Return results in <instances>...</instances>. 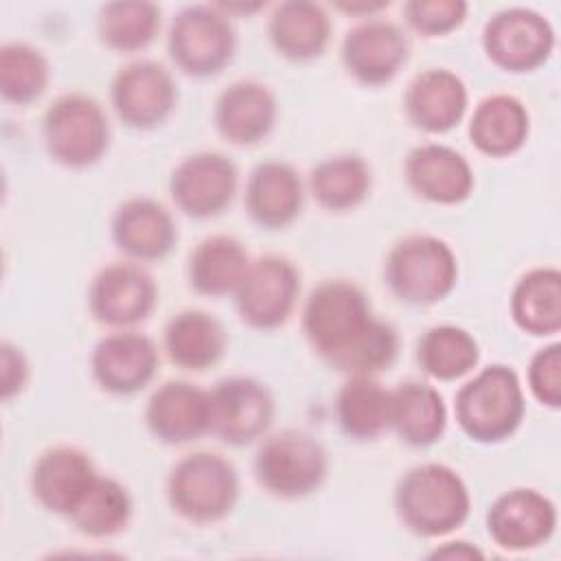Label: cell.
<instances>
[{
	"label": "cell",
	"mask_w": 561,
	"mask_h": 561,
	"mask_svg": "<svg viewBox=\"0 0 561 561\" xmlns=\"http://www.w3.org/2000/svg\"><path fill=\"white\" fill-rule=\"evenodd\" d=\"M278 103L274 92L254 79H239L224 88L215 101L213 121L224 140L250 147L270 136L276 125Z\"/></svg>",
	"instance_id": "23"
},
{
	"label": "cell",
	"mask_w": 561,
	"mask_h": 561,
	"mask_svg": "<svg viewBox=\"0 0 561 561\" xmlns=\"http://www.w3.org/2000/svg\"><path fill=\"white\" fill-rule=\"evenodd\" d=\"M557 506L537 489L504 491L486 511L491 541L508 552H524L546 543L557 530Z\"/></svg>",
	"instance_id": "17"
},
{
	"label": "cell",
	"mask_w": 561,
	"mask_h": 561,
	"mask_svg": "<svg viewBox=\"0 0 561 561\" xmlns=\"http://www.w3.org/2000/svg\"><path fill=\"white\" fill-rule=\"evenodd\" d=\"M333 33L327 9L309 0H287L272 9L267 37L274 50L289 61H311L320 57Z\"/></svg>",
	"instance_id": "25"
},
{
	"label": "cell",
	"mask_w": 561,
	"mask_h": 561,
	"mask_svg": "<svg viewBox=\"0 0 561 561\" xmlns=\"http://www.w3.org/2000/svg\"><path fill=\"white\" fill-rule=\"evenodd\" d=\"M333 408L340 432L351 440H375L390 430V390L375 377H348Z\"/></svg>",
	"instance_id": "31"
},
{
	"label": "cell",
	"mask_w": 561,
	"mask_h": 561,
	"mask_svg": "<svg viewBox=\"0 0 561 561\" xmlns=\"http://www.w3.org/2000/svg\"><path fill=\"white\" fill-rule=\"evenodd\" d=\"M110 121L85 92L59 94L42 116V140L50 160L66 169H88L110 149Z\"/></svg>",
	"instance_id": "6"
},
{
	"label": "cell",
	"mask_w": 561,
	"mask_h": 561,
	"mask_svg": "<svg viewBox=\"0 0 561 561\" xmlns=\"http://www.w3.org/2000/svg\"><path fill=\"white\" fill-rule=\"evenodd\" d=\"M145 425L164 445H186L210 434L208 390L182 379L164 381L145 405Z\"/></svg>",
	"instance_id": "18"
},
{
	"label": "cell",
	"mask_w": 561,
	"mask_h": 561,
	"mask_svg": "<svg viewBox=\"0 0 561 561\" xmlns=\"http://www.w3.org/2000/svg\"><path fill=\"white\" fill-rule=\"evenodd\" d=\"M31 377V368H28V359L22 353L20 346L11 344V342H2L0 344V388H2V399L9 401L13 397H18Z\"/></svg>",
	"instance_id": "39"
},
{
	"label": "cell",
	"mask_w": 561,
	"mask_h": 561,
	"mask_svg": "<svg viewBox=\"0 0 561 561\" xmlns=\"http://www.w3.org/2000/svg\"><path fill=\"white\" fill-rule=\"evenodd\" d=\"M110 234L118 252L134 263L162 261L178 243L171 210L151 197H129L116 206Z\"/></svg>",
	"instance_id": "19"
},
{
	"label": "cell",
	"mask_w": 561,
	"mask_h": 561,
	"mask_svg": "<svg viewBox=\"0 0 561 561\" xmlns=\"http://www.w3.org/2000/svg\"><path fill=\"white\" fill-rule=\"evenodd\" d=\"M167 50L178 70L195 79L219 75L237 53V31L217 4L182 7L167 33Z\"/></svg>",
	"instance_id": "8"
},
{
	"label": "cell",
	"mask_w": 561,
	"mask_h": 561,
	"mask_svg": "<svg viewBox=\"0 0 561 561\" xmlns=\"http://www.w3.org/2000/svg\"><path fill=\"white\" fill-rule=\"evenodd\" d=\"M50 81L46 55L26 42H7L0 48V94L7 103L28 105L37 101Z\"/></svg>",
	"instance_id": "36"
},
{
	"label": "cell",
	"mask_w": 561,
	"mask_h": 561,
	"mask_svg": "<svg viewBox=\"0 0 561 561\" xmlns=\"http://www.w3.org/2000/svg\"><path fill=\"white\" fill-rule=\"evenodd\" d=\"M110 105L123 125L149 131L164 125L173 114L178 83L160 61L134 59L112 77Z\"/></svg>",
	"instance_id": "11"
},
{
	"label": "cell",
	"mask_w": 561,
	"mask_h": 561,
	"mask_svg": "<svg viewBox=\"0 0 561 561\" xmlns=\"http://www.w3.org/2000/svg\"><path fill=\"white\" fill-rule=\"evenodd\" d=\"M467 83L449 68L416 72L403 92V112L412 127L425 134H445L467 114Z\"/></svg>",
	"instance_id": "22"
},
{
	"label": "cell",
	"mask_w": 561,
	"mask_h": 561,
	"mask_svg": "<svg viewBox=\"0 0 561 561\" xmlns=\"http://www.w3.org/2000/svg\"><path fill=\"white\" fill-rule=\"evenodd\" d=\"M399 522L416 537L438 539L458 530L471 513V493L462 476L443 462L410 467L394 486Z\"/></svg>",
	"instance_id": "2"
},
{
	"label": "cell",
	"mask_w": 561,
	"mask_h": 561,
	"mask_svg": "<svg viewBox=\"0 0 561 561\" xmlns=\"http://www.w3.org/2000/svg\"><path fill=\"white\" fill-rule=\"evenodd\" d=\"M252 259L245 245L230 234L204 237L188 256L186 276L193 291L210 298L234 294Z\"/></svg>",
	"instance_id": "29"
},
{
	"label": "cell",
	"mask_w": 561,
	"mask_h": 561,
	"mask_svg": "<svg viewBox=\"0 0 561 561\" xmlns=\"http://www.w3.org/2000/svg\"><path fill=\"white\" fill-rule=\"evenodd\" d=\"M237 164L219 151H197L182 158L169 178L175 208L191 219H210L224 213L237 193Z\"/></svg>",
	"instance_id": "14"
},
{
	"label": "cell",
	"mask_w": 561,
	"mask_h": 561,
	"mask_svg": "<svg viewBox=\"0 0 561 561\" xmlns=\"http://www.w3.org/2000/svg\"><path fill=\"white\" fill-rule=\"evenodd\" d=\"M92 458L75 445H55L37 456L31 469V493L35 502L53 513L68 517L96 480Z\"/></svg>",
	"instance_id": "21"
},
{
	"label": "cell",
	"mask_w": 561,
	"mask_h": 561,
	"mask_svg": "<svg viewBox=\"0 0 561 561\" xmlns=\"http://www.w3.org/2000/svg\"><path fill=\"white\" fill-rule=\"evenodd\" d=\"M383 278L401 302L430 307L454 291L458 259L451 245L434 234H408L390 248Z\"/></svg>",
	"instance_id": "5"
},
{
	"label": "cell",
	"mask_w": 561,
	"mask_h": 561,
	"mask_svg": "<svg viewBox=\"0 0 561 561\" xmlns=\"http://www.w3.org/2000/svg\"><path fill=\"white\" fill-rule=\"evenodd\" d=\"M210 434L232 447L261 440L276 414L270 388L245 375L219 379L210 390Z\"/></svg>",
	"instance_id": "12"
},
{
	"label": "cell",
	"mask_w": 561,
	"mask_h": 561,
	"mask_svg": "<svg viewBox=\"0 0 561 561\" xmlns=\"http://www.w3.org/2000/svg\"><path fill=\"white\" fill-rule=\"evenodd\" d=\"M373 188V171L362 156L337 153L320 160L309 173L316 204L329 213L357 208Z\"/></svg>",
	"instance_id": "32"
},
{
	"label": "cell",
	"mask_w": 561,
	"mask_h": 561,
	"mask_svg": "<svg viewBox=\"0 0 561 561\" xmlns=\"http://www.w3.org/2000/svg\"><path fill=\"white\" fill-rule=\"evenodd\" d=\"M526 381L533 399L543 408H561V344L552 342L537 348L526 368Z\"/></svg>",
	"instance_id": "38"
},
{
	"label": "cell",
	"mask_w": 561,
	"mask_h": 561,
	"mask_svg": "<svg viewBox=\"0 0 561 561\" xmlns=\"http://www.w3.org/2000/svg\"><path fill=\"white\" fill-rule=\"evenodd\" d=\"M482 550L469 541H445L430 552V559H480Z\"/></svg>",
	"instance_id": "40"
},
{
	"label": "cell",
	"mask_w": 561,
	"mask_h": 561,
	"mask_svg": "<svg viewBox=\"0 0 561 561\" xmlns=\"http://www.w3.org/2000/svg\"><path fill=\"white\" fill-rule=\"evenodd\" d=\"M158 305L153 276L134 261L103 265L88 287L90 316L112 329H131L145 322Z\"/></svg>",
	"instance_id": "13"
},
{
	"label": "cell",
	"mask_w": 561,
	"mask_h": 561,
	"mask_svg": "<svg viewBox=\"0 0 561 561\" xmlns=\"http://www.w3.org/2000/svg\"><path fill=\"white\" fill-rule=\"evenodd\" d=\"M243 204L259 228L283 230L291 226L305 204L300 173L285 160L259 162L248 175Z\"/></svg>",
	"instance_id": "24"
},
{
	"label": "cell",
	"mask_w": 561,
	"mask_h": 561,
	"mask_svg": "<svg viewBox=\"0 0 561 561\" xmlns=\"http://www.w3.org/2000/svg\"><path fill=\"white\" fill-rule=\"evenodd\" d=\"M162 348L171 364L202 373L213 368L228 348V333L219 318L204 309H184L169 318L162 331Z\"/></svg>",
	"instance_id": "26"
},
{
	"label": "cell",
	"mask_w": 561,
	"mask_h": 561,
	"mask_svg": "<svg viewBox=\"0 0 561 561\" xmlns=\"http://www.w3.org/2000/svg\"><path fill=\"white\" fill-rule=\"evenodd\" d=\"M344 70L362 85L390 83L410 59L405 31L386 18H368L346 31L340 48Z\"/></svg>",
	"instance_id": "15"
},
{
	"label": "cell",
	"mask_w": 561,
	"mask_h": 561,
	"mask_svg": "<svg viewBox=\"0 0 561 561\" xmlns=\"http://www.w3.org/2000/svg\"><path fill=\"white\" fill-rule=\"evenodd\" d=\"M252 469L259 486L270 495L298 500L322 486L329 471V456L313 434L287 427L261 438Z\"/></svg>",
	"instance_id": "7"
},
{
	"label": "cell",
	"mask_w": 561,
	"mask_h": 561,
	"mask_svg": "<svg viewBox=\"0 0 561 561\" xmlns=\"http://www.w3.org/2000/svg\"><path fill=\"white\" fill-rule=\"evenodd\" d=\"M469 4L465 0H408L403 4V20L423 37H440L467 20Z\"/></svg>",
	"instance_id": "37"
},
{
	"label": "cell",
	"mask_w": 561,
	"mask_h": 561,
	"mask_svg": "<svg viewBox=\"0 0 561 561\" xmlns=\"http://www.w3.org/2000/svg\"><path fill=\"white\" fill-rule=\"evenodd\" d=\"M134 502L123 482L96 476L75 511L66 517L77 533L90 539H107L123 533L131 519Z\"/></svg>",
	"instance_id": "33"
},
{
	"label": "cell",
	"mask_w": 561,
	"mask_h": 561,
	"mask_svg": "<svg viewBox=\"0 0 561 561\" xmlns=\"http://www.w3.org/2000/svg\"><path fill=\"white\" fill-rule=\"evenodd\" d=\"M456 423L476 443L495 445L511 438L526 414L519 375L506 364H491L465 381L454 397Z\"/></svg>",
	"instance_id": "3"
},
{
	"label": "cell",
	"mask_w": 561,
	"mask_h": 561,
	"mask_svg": "<svg viewBox=\"0 0 561 561\" xmlns=\"http://www.w3.org/2000/svg\"><path fill=\"white\" fill-rule=\"evenodd\" d=\"M302 333L327 366L348 377H375L399 355L397 329L375 318L366 291L346 278H327L309 291Z\"/></svg>",
	"instance_id": "1"
},
{
	"label": "cell",
	"mask_w": 561,
	"mask_h": 561,
	"mask_svg": "<svg viewBox=\"0 0 561 561\" xmlns=\"http://www.w3.org/2000/svg\"><path fill=\"white\" fill-rule=\"evenodd\" d=\"M300 296V272L280 254L252 259L234 291L239 318L256 331H274L287 324Z\"/></svg>",
	"instance_id": "10"
},
{
	"label": "cell",
	"mask_w": 561,
	"mask_h": 561,
	"mask_svg": "<svg viewBox=\"0 0 561 561\" xmlns=\"http://www.w3.org/2000/svg\"><path fill=\"white\" fill-rule=\"evenodd\" d=\"M160 366L156 342L134 329H116L103 335L90 355L96 386L116 397H129L147 388Z\"/></svg>",
	"instance_id": "16"
},
{
	"label": "cell",
	"mask_w": 561,
	"mask_h": 561,
	"mask_svg": "<svg viewBox=\"0 0 561 561\" xmlns=\"http://www.w3.org/2000/svg\"><path fill=\"white\" fill-rule=\"evenodd\" d=\"M234 465L215 451L182 456L167 476V500L175 515L191 524L208 526L226 519L239 500Z\"/></svg>",
	"instance_id": "4"
},
{
	"label": "cell",
	"mask_w": 561,
	"mask_h": 561,
	"mask_svg": "<svg viewBox=\"0 0 561 561\" xmlns=\"http://www.w3.org/2000/svg\"><path fill=\"white\" fill-rule=\"evenodd\" d=\"M557 44L546 15L528 7H506L493 13L482 28L486 59L504 72H530L543 66Z\"/></svg>",
	"instance_id": "9"
},
{
	"label": "cell",
	"mask_w": 561,
	"mask_h": 561,
	"mask_svg": "<svg viewBox=\"0 0 561 561\" xmlns=\"http://www.w3.org/2000/svg\"><path fill=\"white\" fill-rule=\"evenodd\" d=\"M333 7L340 9V11H346L351 15H359L362 13L366 18H375L379 11L388 9L390 2H335Z\"/></svg>",
	"instance_id": "41"
},
{
	"label": "cell",
	"mask_w": 561,
	"mask_h": 561,
	"mask_svg": "<svg viewBox=\"0 0 561 561\" xmlns=\"http://www.w3.org/2000/svg\"><path fill=\"white\" fill-rule=\"evenodd\" d=\"M416 362L427 377L456 381L478 366L480 346L462 327L434 324L416 342Z\"/></svg>",
	"instance_id": "34"
},
{
	"label": "cell",
	"mask_w": 561,
	"mask_h": 561,
	"mask_svg": "<svg viewBox=\"0 0 561 561\" xmlns=\"http://www.w3.org/2000/svg\"><path fill=\"white\" fill-rule=\"evenodd\" d=\"M390 427L408 447H430L447 430L443 394L427 381H403L390 390Z\"/></svg>",
	"instance_id": "28"
},
{
	"label": "cell",
	"mask_w": 561,
	"mask_h": 561,
	"mask_svg": "<svg viewBox=\"0 0 561 561\" xmlns=\"http://www.w3.org/2000/svg\"><path fill=\"white\" fill-rule=\"evenodd\" d=\"M530 134V114L522 99L495 92L478 101L469 118L471 145L489 158H506L524 147Z\"/></svg>",
	"instance_id": "27"
},
{
	"label": "cell",
	"mask_w": 561,
	"mask_h": 561,
	"mask_svg": "<svg viewBox=\"0 0 561 561\" xmlns=\"http://www.w3.org/2000/svg\"><path fill=\"white\" fill-rule=\"evenodd\" d=\"M511 318L528 335L548 337L561 329V272L539 265L524 272L511 291Z\"/></svg>",
	"instance_id": "30"
},
{
	"label": "cell",
	"mask_w": 561,
	"mask_h": 561,
	"mask_svg": "<svg viewBox=\"0 0 561 561\" xmlns=\"http://www.w3.org/2000/svg\"><path fill=\"white\" fill-rule=\"evenodd\" d=\"M403 175L416 197L440 206L465 202L476 186L469 160L454 147L440 142L412 147L403 162Z\"/></svg>",
	"instance_id": "20"
},
{
	"label": "cell",
	"mask_w": 561,
	"mask_h": 561,
	"mask_svg": "<svg viewBox=\"0 0 561 561\" xmlns=\"http://www.w3.org/2000/svg\"><path fill=\"white\" fill-rule=\"evenodd\" d=\"M160 15L162 9L156 2H107L99 9L96 35L101 44L114 53H138L156 39Z\"/></svg>",
	"instance_id": "35"
}]
</instances>
